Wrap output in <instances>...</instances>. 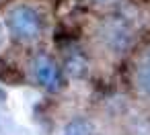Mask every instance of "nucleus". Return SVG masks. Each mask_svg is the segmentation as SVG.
I'll use <instances>...</instances> for the list:
<instances>
[{
	"label": "nucleus",
	"instance_id": "1",
	"mask_svg": "<svg viewBox=\"0 0 150 135\" xmlns=\"http://www.w3.org/2000/svg\"><path fill=\"white\" fill-rule=\"evenodd\" d=\"M6 23H8V29L11 33L21 39V41H31V39H37L41 35V29H43V23H41V15L31 8V6H13L6 15Z\"/></svg>",
	"mask_w": 150,
	"mask_h": 135
},
{
	"label": "nucleus",
	"instance_id": "2",
	"mask_svg": "<svg viewBox=\"0 0 150 135\" xmlns=\"http://www.w3.org/2000/svg\"><path fill=\"white\" fill-rule=\"evenodd\" d=\"M33 72H35L37 82L45 90H52V92L60 90V86H62V74H60L58 64L50 55H37L35 62H33Z\"/></svg>",
	"mask_w": 150,
	"mask_h": 135
},
{
	"label": "nucleus",
	"instance_id": "3",
	"mask_svg": "<svg viewBox=\"0 0 150 135\" xmlns=\"http://www.w3.org/2000/svg\"><path fill=\"white\" fill-rule=\"evenodd\" d=\"M64 135H93V129L88 125V121L84 119H74L66 125L64 129Z\"/></svg>",
	"mask_w": 150,
	"mask_h": 135
},
{
	"label": "nucleus",
	"instance_id": "4",
	"mask_svg": "<svg viewBox=\"0 0 150 135\" xmlns=\"http://www.w3.org/2000/svg\"><path fill=\"white\" fill-rule=\"evenodd\" d=\"M138 80H140L142 88H144L146 92H150V57H148V59L142 64L140 74H138Z\"/></svg>",
	"mask_w": 150,
	"mask_h": 135
},
{
	"label": "nucleus",
	"instance_id": "5",
	"mask_svg": "<svg viewBox=\"0 0 150 135\" xmlns=\"http://www.w3.org/2000/svg\"><path fill=\"white\" fill-rule=\"evenodd\" d=\"M0 43H2V31H0Z\"/></svg>",
	"mask_w": 150,
	"mask_h": 135
},
{
	"label": "nucleus",
	"instance_id": "6",
	"mask_svg": "<svg viewBox=\"0 0 150 135\" xmlns=\"http://www.w3.org/2000/svg\"><path fill=\"white\" fill-rule=\"evenodd\" d=\"M99 2H111V0H99Z\"/></svg>",
	"mask_w": 150,
	"mask_h": 135
}]
</instances>
